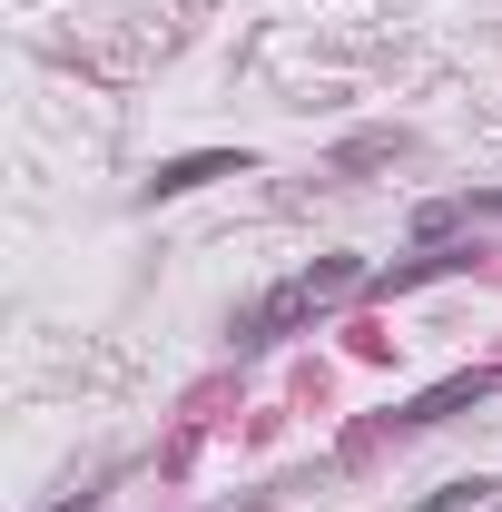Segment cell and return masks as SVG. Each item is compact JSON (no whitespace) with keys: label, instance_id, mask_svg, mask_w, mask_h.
<instances>
[{"label":"cell","instance_id":"cell-2","mask_svg":"<svg viewBox=\"0 0 502 512\" xmlns=\"http://www.w3.org/2000/svg\"><path fill=\"white\" fill-rule=\"evenodd\" d=\"M207 178H247V158H237V148H207V158H168V168H158L148 188H158V197H188V188H207Z\"/></svg>","mask_w":502,"mask_h":512},{"label":"cell","instance_id":"cell-3","mask_svg":"<svg viewBox=\"0 0 502 512\" xmlns=\"http://www.w3.org/2000/svg\"><path fill=\"white\" fill-rule=\"evenodd\" d=\"M50 512H89V493H69V503H50Z\"/></svg>","mask_w":502,"mask_h":512},{"label":"cell","instance_id":"cell-1","mask_svg":"<svg viewBox=\"0 0 502 512\" xmlns=\"http://www.w3.org/2000/svg\"><path fill=\"white\" fill-rule=\"evenodd\" d=\"M345 286H355V256H325V266H306L296 286H276V296L256 306V316H247V335H256V345H266V335H286V325H296V316H315L325 296H345Z\"/></svg>","mask_w":502,"mask_h":512}]
</instances>
